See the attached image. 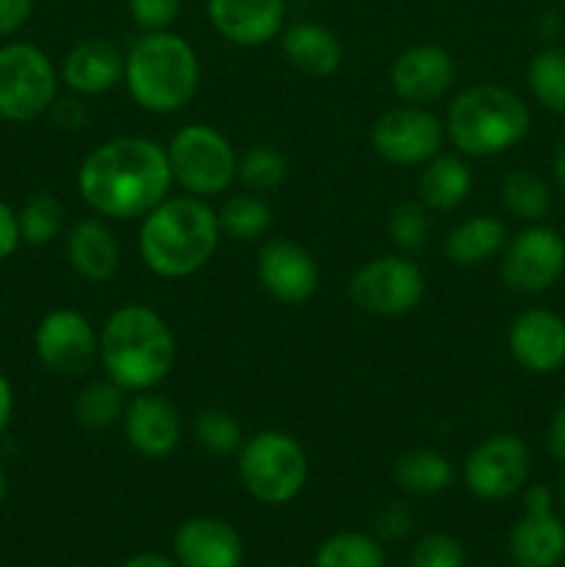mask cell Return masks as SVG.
Returning a JSON list of instances; mask_svg holds the SVG:
<instances>
[{"instance_id": "f1b7e54d", "label": "cell", "mask_w": 565, "mask_h": 567, "mask_svg": "<svg viewBox=\"0 0 565 567\" xmlns=\"http://www.w3.org/2000/svg\"><path fill=\"white\" fill-rule=\"evenodd\" d=\"M127 408V391L120 388L116 382L105 380H92L75 393L72 399V413L75 421L86 430H109V426L120 424L122 415Z\"/></svg>"}, {"instance_id": "44dd1931", "label": "cell", "mask_w": 565, "mask_h": 567, "mask_svg": "<svg viewBox=\"0 0 565 567\" xmlns=\"http://www.w3.org/2000/svg\"><path fill=\"white\" fill-rule=\"evenodd\" d=\"M172 551L181 567H242L244 540L227 520L197 515L177 526Z\"/></svg>"}, {"instance_id": "1f68e13d", "label": "cell", "mask_w": 565, "mask_h": 567, "mask_svg": "<svg viewBox=\"0 0 565 567\" xmlns=\"http://www.w3.org/2000/svg\"><path fill=\"white\" fill-rule=\"evenodd\" d=\"M17 221H20V236L22 244H31V247H48L64 230V205L55 194L50 192H37L22 203V208L17 210Z\"/></svg>"}, {"instance_id": "e0dca14e", "label": "cell", "mask_w": 565, "mask_h": 567, "mask_svg": "<svg viewBox=\"0 0 565 567\" xmlns=\"http://www.w3.org/2000/svg\"><path fill=\"white\" fill-rule=\"evenodd\" d=\"M120 426L127 446L144 460H166L183 441L181 410L155 391L133 393Z\"/></svg>"}, {"instance_id": "f6af8a7d", "label": "cell", "mask_w": 565, "mask_h": 567, "mask_svg": "<svg viewBox=\"0 0 565 567\" xmlns=\"http://www.w3.org/2000/svg\"><path fill=\"white\" fill-rule=\"evenodd\" d=\"M6 496H9V476H6L3 465H0V504L6 502Z\"/></svg>"}, {"instance_id": "6da1fadb", "label": "cell", "mask_w": 565, "mask_h": 567, "mask_svg": "<svg viewBox=\"0 0 565 567\" xmlns=\"http://www.w3.org/2000/svg\"><path fill=\"white\" fill-rule=\"evenodd\" d=\"M75 186L92 214L131 221L164 203L175 181L166 147L147 136H120L97 144L81 161Z\"/></svg>"}, {"instance_id": "9a60e30c", "label": "cell", "mask_w": 565, "mask_h": 567, "mask_svg": "<svg viewBox=\"0 0 565 567\" xmlns=\"http://www.w3.org/2000/svg\"><path fill=\"white\" fill-rule=\"evenodd\" d=\"M255 275L260 288L288 308L305 305L319 288V264L302 244L291 238H269L260 244Z\"/></svg>"}, {"instance_id": "83f0119b", "label": "cell", "mask_w": 565, "mask_h": 567, "mask_svg": "<svg viewBox=\"0 0 565 567\" xmlns=\"http://www.w3.org/2000/svg\"><path fill=\"white\" fill-rule=\"evenodd\" d=\"M499 199L504 210L526 225H537L552 210V192L548 183L532 169H513L499 183Z\"/></svg>"}, {"instance_id": "ee69618b", "label": "cell", "mask_w": 565, "mask_h": 567, "mask_svg": "<svg viewBox=\"0 0 565 567\" xmlns=\"http://www.w3.org/2000/svg\"><path fill=\"white\" fill-rule=\"evenodd\" d=\"M552 172H554V181H557V186L563 188V194H565V136L559 138L557 147H554Z\"/></svg>"}, {"instance_id": "8fae6325", "label": "cell", "mask_w": 565, "mask_h": 567, "mask_svg": "<svg viewBox=\"0 0 565 567\" xmlns=\"http://www.w3.org/2000/svg\"><path fill=\"white\" fill-rule=\"evenodd\" d=\"M532 474V452L515 432H493L482 437L463 463V482L480 502H504L526 487Z\"/></svg>"}, {"instance_id": "4fadbf2b", "label": "cell", "mask_w": 565, "mask_h": 567, "mask_svg": "<svg viewBox=\"0 0 565 567\" xmlns=\"http://www.w3.org/2000/svg\"><path fill=\"white\" fill-rule=\"evenodd\" d=\"M33 352L50 374L78 380L97 363L100 336L81 310L55 308L39 319L33 330Z\"/></svg>"}, {"instance_id": "8992f818", "label": "cell", "mask_w": 565, "mask_h": 567, "mask_svg": "<svg viewBox=\"0 0 565 567\" xmlns=\"http://www.w3.org/2000/svg\"><path fill=\"white\" fill-rule=\"evenodd\" d=\"M238 480L249 498L266 507L291 504L308 482V452L282 430H260L238 449Z\"/></svg>"}, {"instance_id": "d6986e66", "label": "cell", "mask_w": 565, "mask_h": 567, "mask_svg": "<svg viewBox=\"0 0 565 567\" xmlns=\"http://www.w3.org/2000/svg\"><path fill=\"white\" fill-rule=\"evenodd\" d=\"M205 17L225 42L264 48L286 28V0H205Z\"/></svg>"}, {"instance_id": "d4e9b609", "label": "cell", "mask_w": 565, "mask_h": 567, "mask_svg": "<svg viewBox=\"0 0 565 567\" xmlns=\"http://www.w3.org/2000/svg\"><path fill=\"white\" fill-rule=\"evenodd\" d=\"M507 238V225L499 216H469V219L460 221V225H454L449 230L446 241H443V252H446V258L454 266H465L469 269V266H480L499 258Z\"/></svg>"}, {"instance_id": "2e32d148", "label": "cell", "mask_w": 565, "mask_h": 567, "mask_svg": "<svg viewBox=\"0 0 565 567\" xmlns=\"http://www.w3.org/2000/svg\"><path fill=\"white\" fill-rule=\"evenodd\" d=\"M458 78V61L446 48L432 42L410 44L393 59L388 70V83L391 92L408 105H424L430 109L432 103L443 97L454 86Z\"/></svg>"}, {"instance_id": "bcb514c9", "label": "cell", "mask_w": 565, "mask_h": 567, "mask_svg": "<svg viewBox=\"0 0 565 567\" xmlns=\"http://www.w3.org/2000/svg\"><path fill=\"white\" fill-rule=\"evenodd\" d=\"M559 502V507L565 509V471H563V476H559V482H557V496H554Z\"/></svg>"}, {"instance_id": "4dcf8cb0", "label": "cell", "mask_w": 565, "mask_h": 567, "mask_svg": "<svg viewBox=\"0 0 565 567\" xmlns=\"http://www.w3.org/2000/svg\"><path fill=\"white\" fill-rule=\"evenodd\" d=\"M314 567H386V548L369 532H338L316 548Z\"/></svg>"}, {"instance_id": "8d00e7d4", "label": "cell", "mask_w": 565, "mask_h": 567, "mask_svg": "<svg viewBox=\"0 0 565 567\" xmlns=\"http://www.w3.org/2000/svg\"><path fill=\"white\" fill-rule=\"evenodd\" d=\"M138 31H170L183 11V0H125Z\"/></svg>"}, {"instance_id": "b9f144b4", "label": "cell", "mask_w": 565, "mask_h": 567, "mask_svg": "<svg viewBox=\"0 0 565 567\" xmlns=\"http://www.w3.org/2000/svg\"><path fill=\"white\" fill-rule=\"evenodd\" d=\"M11 415H14V388H11L9 377L0 371V435L9 430Z\"/></svg>"}, {"instance_id": "f35d334b", "label": "cell", "mask_w": 565, "mask_h": 567, "mask_svg": "<svg viewBox=\"0 0 565 567\" xmlns=\"http://www.w3.org/2000/svg\"><path fill=\"white\" fill-rule=\"evenodd\" d=\"M37 0H0V42L17 37L33 17Z\"/></svg>"}, {"instance_id": "5b68a950", "label": "cell", "mask_w": 565, "mask_h": 567, "mask_svg": "<svg viewBox=\"0 0 565 567\" xmlns=\"http://www.w3.org/2000/svg\"><path fill=\"white\" fill-rule=\"evenodd\" d=\"M446 138L465 158H493L518 147L532 127V111L521 94L499 83L463 89L446 109Z\"/></svg>"}, {"instance_id": "484cf974", "label": "cell", "mask_w": 565, "mask_h": 567, "mask_svg": "<svg viewBox=\"0 0 565 567\" xmlns=\"http://www.w3.org/2000/svg\"><path fill=\"white\" fill-rule=\"evenodd\" d=\"M393 482L410 496H438L454 482V465L435 449H408L393 463Z\"/></svg>"}, {"instance_id": "ba28073f", "label": "cell", "mask_w": 565, "mask_h": 567, "mask_svg": "<svg viewBox=\"0 0 565 567\" xmlns=\"http://www.w3.org/2000/svg\"><path fill=\"white\" fill-rule=\"evenodd\" d=\"M59 86V70L39 44H0V120L14 125L39 120L53 111Z\"/></svg>"}, {"instance_id": "e575fe53", "label": "cell", "mask_w": 565, "mask_h": 567, "mask_svg": "<svg viewBox=\"0 0 565 567\" xmlns=\"http://www.w3.org/2000/svg\"><path fill=\"white\" fill-rule=\"evenodd\" d=\"M388 238L404 252H419L427 247L432 233L430 208L421 199H402L388 210L386 219Z\"/></svg>"}, {"instance_id": "ab89813d", "label": "cell", "mask_w": 565, "mask_h": 567, "mask_svg": "<svg viewBox=\"0 0 565 567\" xmlns=\"http://www.w3.org/2000/svg\"><path fill=\"white\" fill-rule=\"evenodd\" d=\"M20 221H17V210L11 208L6 199H0V260L11 258L20 249Z\"/></svg>"}, {"instance_id": "277c9868", "label": "cell", "mask_w": 565, "mask_h": 567, "mask_svg": "<svg viewBox=\"0 0 565 567\" xmlns=\"http://www.w3.org/2000/svg\"><path fill=\"white\" fill-rule=\"evenodd\" d=\"M199 55L186 37L144 31L125 53V86L133 103L147 114H177L199 89Z\"/></svg>"}, {"instance_id": "9c48e42d", "label": "cell", "mask_w": 565, "mask_h": 567, "mask_svg": "<svg viewBox=\"0 0 565 567\" xmlns=\"http://www.w3.org/2000/svg\"><path fill=\"white\" fill-rule=\"evenodd\" d=\"M427 291L424 271L404 255H380L366 260L347 282V297L360 313L397 319L413 313Z\"/></svg>"}, {"instance_id": "7402d4cb", "label": "cell", "mask_w": 565, "mask_h": 567, "mask_svg": "<svg viewBox=\"0 0 565 567\" xmlns=\"http://www.w3.org/2000/svg\"><path fill=\"white\" fill-rule=\"evenodd\" d=\"M66 260L72 271L86 282H109L114 280L122 264V249L114 230L105 225V219L89 216L72 225L66 233Z\"/></svg>"}, {"instance_id": "7c38bea8", "label": "cell", "mask_w": 565, "mask_h": 567, "mask_svg": "<svg viewBox=\"0 0 565 567\" xmlns=\"http://www.w3.org/2000/svg\"><path fill=\"white\" fill-rule=\"evenodd\" d=\"M371 147L391 166H424L443 153L446 125L424 105H397L371 125Z\"/></svg>"}, {"instance_id": "cb8c5ba5", "label": "cell", "mask_w": 565, "mask_h": 567, "mask_svg": "<svg viewBox=\"0 0 565 567\" xmlns=\"http://www.w3.org/2000/svg\"><path fill=\"white\" fill-rule=\"evenodd\" d=\"M419 199L430 210H454L469 199L474 175L460 153H438L419 172Z\"/></svg>"}, {"instance_id": "d6a6232c", "label": "cell", "mask_w": 565, "mask_h": 567, "mask_svg": "<svg viewBox=\"0 0 565 567\" xmlns=\"http://www.w3.org/2000/svg\"><path fill=\"white\" fill-rule=\"evenodd\" d=\"M247 192L269 194L288 181V158L275 144H253L238 155V175Z\"/></svg>"}, {"instance_id": "30bf717a", "label": "cell", "mask_w": 565, "mask_h": 567, "mask_svg": "<svg viewBox=\"0 0 565 567\" xmlns=\"http://www.w3.org/2000/svg\"><path fill=\"white\" fill-rule=\"evenodd\" d=\"M499 275L515 293L535 297L548 291L565 275V238L543 221L521 227L499 255Z\"/></svg>"}, {"instance_id": "7a4b0ae2", "label": "cell", "mask_w": 565, "mask_h": 567, "mask_svg": "<svg viewBox=\"0 0 565 567\" xmlns=\"http://www.w3.org/2000/svg\"><path fill=\"white\" fill-rule=\"evenodd\" d=\"M219 241L216 210L192 194H170L138 219V258L164 280L197 275L214 260Z\"/></svg>"}, {"instance_id": "3957f363", "label": "cell", "mask_w": 565, "mask_h": 567, "mask_svg": "<svg viewBox=\"0 0 565 567\" xmlns=\"http://www.w3.org/2000/svg\"><path fill=\"white\" fill-rule=\"evenodd\" d=\"M97 336V363L105 377L127 393L155 391L175 369V332L150 305H122L105 319Z\"/></svg>"}, {"instance_id": "60d3db41", "label": "cell", "mask_w": 565, "mask_h": 567, "mask_svg": "<svg viewBox=\"0 0 565 567\" xmlns=\"http://www.w3.org/2000/svg\"><path fill=\"white\" fill-rule=\"evenodd\" d=\"M546 449L559 465H565V404L554 410L552 421L546 426Z\"/></svg>"}, {"instance_id": "603a6c76", "label": "cell", "mask_w": 565, "mask_h": 567, "mask_svg": "<svg viewBox=\"0 0 565 567\" xmlns=\"http://www.w3.org/2000/svg\"><path fill=\"white\" fill-rule=\"evenodd\" d=\"M282 59L308 78H330L343 61V44L327 25L314 20L291 22L280 33Z\"/></svg>"}, {"instance_id": "d590c367", "label": "cell", "mask_w": 565, "mask_h": 567, "mask_svg": "<svg viewBox=\"0 0 565 567\" xmlns=\"http://www.w3.org/2000/svg\"><path fill=\"white\" fill-rule=\"evenodd\" d=\"M408 567H465V548L446 532H430L410 548Z\"/></svg>"}, {"instance_id": "52a82bcc", "label": "cell", "mask_w": 565, "mask_h": 567, "mask_svg": "<svg viewBox=\"0 0 565 567\" xmlns=\"http://www.w3.org/2000/svg\"><path fill=\"white\" fill-rule=\"evenodd\" d=\"M172 181L186 194L210 199L236 183L238 153L222 131L205 122L183 125L166 144Z\"/></svg>"}, {"instance_id": "4316f807", "label": "cell", "mask_w": 565, "mask_h": 567, "mask_svg": "<svg viewBox=\"0 0 565 567\" xmlns=\"http://www.w3.org/2000/svg\"><path fill=\"white\" fill-rule=\"evenodd\" d=\"M216 219H219L222 236L249 244L260 241L271 230L275 214H271V205L266 203L264 194L242 192L222 203V208L216 210Z\"/></svg>"}, {"instance_id": "ffe728a7", "label": "cell", "mask_w": 565, "mask_h": 567, "mask_svg": "<svg viewBox=\"0 0 565 567\" xmlns=\"http://www.w3.org/2000/svg\"><path fill=\"white\" fill-rule=\"evenodd\" d=\"M59 75L72 94L97 97L125 81V50L103 37L81 39L66 50Z\"/></svg>"}, {"instance_id": "5bb4252c", "label": "cell", "mask_w": 565, "mask_h": 567, "mask_svg": "<svg viewBox=\"0 0 565 567\" xmlns=\"http://www.w3.org/2000/svg\"><path fill=\"white\" fill-rule=\"evenodd\" d=\"M554 504L552 487L532 485L524 491V515L507 540L515 567H557L565 559V524Z\"/></svg>"}, {"instance_id": "74e56055", "label": "cell", "mask_w": 565, "mask_h": 567, "mask_svg": "<svg viewBox=\"0 0 565 567\" xmlns=\"http://www.w3.org/2000/svg\"><path fill=\"white\" fill-rule=\"evenodd\" d=\"M413 529V513H410L408 504H388L386 509H380L374 518V537L377 540H402L408 532Z\"/></svg>"}, {"instance_id": "7bdbcfd3", "label": "cell", "mask_w": 565, "mask_h": 567, "mask_svg": "<svg viewBox=\"0 0 565 567\" xmlns=\"http://www.w3.org/2000/svg\"><path fill=\"white\" fill-rule=\"evenodd\" d=\"M120 567H181V565H177V559L164 557V554L144 551V554H136V557L125 559Z\"/></svg>"}, {"instance_id": "836d02e7", "label": "cell", "mask_w": 565, "mask_h": 567, "mask_svg": "<svg viewBox=\"0 0 565 567\" xmlns=\"http://www.w3.org/2000/svg\"><path fill=\"white\" fill-rule=\"evenodd\" d=\"M194 441L210 457H233L244 443L242 424L222 408L199 410L194 419Z\"/></svg>"}, {"instance_id": "f546056e", "label": "cell", "mask_w": 565, "mask_h": 567, "mask_svg": "<svg viewBox=\"0 0 565 567\" xmlns=\"http://www.w3.org/2000/svg\"><path fill=\"white\" fill-rule=\"evenodd\" d=\"M526 86L543 111L565 116V48L548 44L537 50L526 66Z\"/></svg>"}, {"instance_id": "ac0fdd59", "label": "cell", "mask_w": 565, "mask_h": 567, "mask_svg": "<svg viewBox=\"0 0 565 567\" xmlns=\"http://www.w3.org/2000/svg\"><path fill=\"white\" fill-rule=\"evenodd\" d=\"M507 347L530 374H554L565 365V319L548 308L521 310L507 330Z\"/></svg>"}]
</instances>
